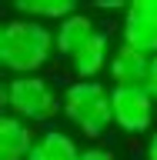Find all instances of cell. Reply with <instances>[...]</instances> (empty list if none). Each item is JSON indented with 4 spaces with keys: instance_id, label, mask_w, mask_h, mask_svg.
<instances>
[{
    "instance_id": "obj_9",
    "label": "cell",
    "mask_w": 157,
    "mask_h": 160,
    "mask_svg": "<svg viewBox=\"0 0 157 160\" xmlns=\"http://www.w3.org/2000/svg\"><path fill=\"white\" fill-rule=\"evenodd\" d=\"M110 53H114V50H110V40H107V33L100 30L97 37H94L77 57L70 60L74 77H77V80H97L100 73L110 67Z\"/></svg>"
},
{
    "instance_id": "obj_5",
    "label": "cell",
    "mask_w": 157,
    "mask_h": 160,
    "mask_svg": "<svg viewBox=\"0 0 157 160\" xmlns=\"http://www.w3.org/2000/svg\"><path fill=\"white\" fill-rule=\"evenodd\" d=\"M120 43L157 57V0H134L120 20Z\"/></svg>"
},
{
    "instance_id": "obj_2",
    "label": "cell",
    "mask_w": 157,
    "mask_h": 160,
    "mask_svg": "<svg viewBox=\"0 0 157 160\" xmlns=\"http://www.w3.org/2000/svg\"><path fill=\"white\" fill-rule=\"evenodd\" d=\"M64 117L70 127H77L84 137L97 140L114 127V107L110 90L100 80H74L64 90Z\"/></svg>"
},
{
    "instance_id": "obj_14",
    "label": "cell",
    "mask_w": 157,
    "mask_h": 160,
    "mask_svg": "<svg viewBox=\"0 0 157 160\" xmlns=\"http://www.w3.org/2000/svg\"><path fill=\"white\" fill-rule=\"evenodd\" d=\"M144 160H157V130L147 137V147H144Z\"/></svg>"
},
{
    "instance_id": "obj_3",
    "label": "cell",
    "mask_w": 157,
    "mask_h": 160,
    "mask_svg": "<svg viewBox=\"0 0 157 160\" xmlns=\"http://www.w3.org/2000/svg\"><path fill=\"white\" fill-rule=\"evenodd\" d=\"M3 107L10 117L24 120V123H47L57 113H64V93L44 77H10L3 87Z\"/></svg>"
},
{
    "instance_id": "obj_10",
    "label": "cell",
    "mask_w": 157,
    "mask_h": 160,
    "mask_svg": "<svg viewBox=\"0 0 157 160\" xmlns=\"http://www.w3.org/2000/svg\"><path fill=\"white\" fill-rule=\"evenodd\" d=\"M84 150L77 147V140L64 133V130H44L37 133V143L30 150L27 160H80Z\"/></svg>"
},
{
    "instance_id": "obj_11",
    "label": "cell",
    "mask_w": 157,
    "mask_h": 160,
    "mask_svg": "<svg viewBox=\"0 0 157 160\" xmlns=\"http://www.w3.org/2000/svg\"><path fill=\"white\" fill-rule=\"evenodd\" d=\"M13 13L17 17L40 20V23H60V20L77 13V3L74 0H17Z\"/></svg>"
},
{
    "instance_id": "obj_6",
    "label": "cell",
    "mask_w": 157,
    "mask_h": 160,
    "mask_svg": "<svg viewBox=\"0 0 157 160\" xmlns=\"http://www.w3.org/2000/svg\"><path fill=\"white\" fill-rule=\"evenodd\" d=\"M147 70H150V57L134 50V47H127V43H120L110 53L107 73L114 80V87H144L147 83Z\"/></svg>"
},
{
    "instance_id": "obj_13",
    "label": "cell",
    "mask_w": 157,
    "mask_h": 160,
    "mask_svg": "<svg viewBox=\"0 0 157 160\" xmlns=\"http://www.w3.org/2000/svg\"><path fill=\"white\" fill-rule=\"evenodd\" d=\"M80 160H114V153L110 150H100V147H90L80 153Z\"/></svg>"
},
{
    "instance_id": "obj_1",
    "label": "cell",
    "mask_w": 157,
    "mask_h": 160,
    "mask_svg": "<svg viewBox=\"0 0 157 160\" xmlns=\"http://www.w3.org/2000/svg\"><path fill=\"white\" fill-rule=\"evenodd\" d=\"M57 53V37L50 23L30 17H13L0 27V63L13 77H34Z\"/></svg>"
},
{
    "instance_id": "obj_4",
    "label": "cell",
    "mask_w": 157,
    "mask_h": 160,
    "mask_svg": "<svg viewBox=\"0 0 157 160\" xmlns=\"http://www.w3.org/2000/svg\"><path fill=\"white\" fill-rule=\"evenodd\" d=\"M110 107H114V127H120L127 137L154 133L157 100L147 93V87H110Z\"/></svg>"
},
{
    "instance_id": "obj_7",
    "label": "cell",
    "mask_w": 157,
    "mask_h": 160,
    "mask_svg": "<svg viewBox=\"0 0 157 160\" xmlns=\"http://www.w3.org/2000/svg\"><path fill=\"white\" fill-rule=\"evenodd\" d=\"M100 30H97V23L87 17V13H74V17H67V20H60L57 27H54V37H57V53L64 60H74L80 53V50L87 47L90 40L97 37Z\"/></svg>"
},
{
    "instance_id": "obj_12",
    "label": "cell",
    "mask_w": 157,
    "mask_h": 160,
    "mask_svg": "<svg viewBox=\"0 0 157 160\" xmlns=\"http://www.w3.org/2000/svg\"><path fill=\"white\" fill-rule=\"evenodd\" d=\"M144 87H147V93L157 100V57H150V70H147V83H144Z\"/></svg>"
},
{
    "instance_id": "obj_8",
    "label": "cell",
    "mask_w": 157,
    "mask_h": 160,
    "mask_svg": "<svg viewBox=\"0 0 157 160\" xmlns=\"http://www.w3.org/2000/svg\"><path fill=\"white\" fill-rule=\"evenodd\" d=\"M34 143H37L34 127L3 113V120H0V160H27Z\"/></svg>"
}]
</instances>
